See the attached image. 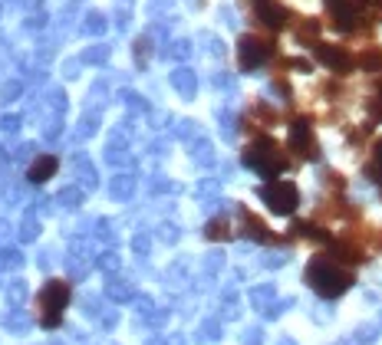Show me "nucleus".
Listing matches in <instances>:
<instances>
[{"label": "nucleus", "mask_w": 382, "mask_h": 345, "mask_svg": "<svg viewBox=\"0 0 382 345\" xmlns=\"http://www.w3.org/2000/svg\"><path fill=\"white\" fill-rule=\"evenodd\" d=\"M306 283H310L313 293L326 296V299H336V296H343L353 286V273L346 270L336 257L319 253V257H313L306 263Z\"/></svg>", "instance_id": "1"}, {"label": "nucleus", "mask_w": 382, "mask_h": 345, "mask_svg": "<svg viewBox=\"0 0 382 345\" xmlns=\"http://www.w3.org/2000/svg\"><path fill=\"white\" fill-rule=\"evenodd\" d=\"M69 283L66 280H47L43 289L33 299V312H37V322L43 329H56L63 322V312L69 306Z\"/></svg>", "instance_id": "2"}, {"label": "nucleus", "mask_w": 382, "mask_h": 345, "mask_svg": "<svg viewBox=\"0 0 382 345\" xmlns=\"http://www.w3.org/2000/svg\"><path fill=\"white\" fill-rule=\"evenodd\" d=\"M244 165L254 168V171H260L264 178H274V174H281L283 168H287V155L277 148V142H270V138H257L254 145L244 151Z\"/></svg>", "instance_id": "3"}, {"label": "nucleus", "mask_w": 382, "mask_h": 345, "mask_svg": "<svg viewBox=\"0 0 382 345\" xmlns=\"http://www.w3.org/2000/svg\"><path fill=\"white\" fill-rule=\"evenodd\" d=\"M260 197H264V204H267L274 214H293L297 204H300V191L290 185V181H274V185L260 187Z\"/></svg>", "instance_id": "4"}, {"label": "nucleus", "mask_w": 382, "mask_h": 345, "mask_svg": "<svg viewBox=\"0 0 382 345\" xmlns=\"http://www.w3.org/2000/svg\"><path fill=\"white\" fill-rule=\"evenodd\" d=\"M238 56H241L244 69H257V66L270 56V47H267V43H260L257 37H244L241 47H238Z\"/></svg>", "instance_id": "5"}, {"label": "nucleus", "mask_w": 382, "mask_h": 345, "mask_svg": "<svg viewBox=\"0 0 382 345\" xmlns=\"http://www.w3.org/2000/svg\"><path fill=\"white\" fill-rule=\"evenodd\" d=\"M290 145L300 151V155H306V158H313V135H310V122L306 119H297L290 128Z\"/></svg>", "instance_id": "6"}, {"label": "nucleus", "mask_w": 382, "mask_h": 345, "mask_svg": "<svg viewBox=\"0 0 382 345\" xmlns=\"http://www.w3.org/2000/svg\"><path fill=\"white\" fill-rule=\"evenodd\" d=\"M317 56L323 62H326V66H330V69H336V73H349V56H346L343 49H336V47H319L317 49Z\"/></svg>", "instance_id": "7"}, {"label": "nucleus", "mask_w": 382, "mask_h": 345, "mask_svg": "<svg viewBox=\"0 0 382 345\" xmlns=\"http://www.w3.org/2000/svg\"><path fill=\"white\" fill-rule=\"evenodd\" d=\"M50 174H56V158L53 155H43V158H37L33 165H30V171H26V178L33 181V185H43Z\"/></svg>", "instance_id": "8"}, {"label": "nucleus", "mask_w": 382, "mask_h": 345, "mask_svg": "<svg viewBox=\"0 0 382 345\" xmlns=\"http://www.w3.org/2000/svg\"><path fill=\"white\" fill-rule=\"evenodd\" d=\"M257 13H260V20H264L267 26H274V30H277V26H283V20H287V10H283V7H277V3H260V7H257Z\"/></svg>", "instance_id": "9"}, {"label": "nucleus", "mask_w": 382, "mask_h": 345, "mask_svg": "<svg viewBox=\"0 0 382 345\" xmlns=\"http://www.w3.org/2000/svg\"><path fill=\"white\" fill-rule=\"evenodd\" d=\"M359 66H363V69H369V73H379V69H382V53H379V49L363 53V56H359Z\"/></svg>", "instance_id": "10"}, {"label": "nucleus", "mask_w": 382, "mask_h": 345, "mask_svg": "<svg viewBox=\"0 0 382 345\" xmlns=\"http://www.w3.org/2000/svg\"><path fill=\"white\" fill-rule=\"evenodd\" d=\"M369 178H376L382 185V138L376 142V148H372V165H369Z\"/></svg>", "instance_id": "11"}, {"label": "nucleus", "mask_w": 382, "mask_h": 345, "mask_svg": "<svg viewBox=\"0 0 382 345\" xmlns=\"http://www.w3.org/2000/svg\"><path fill=\"white\" fill-rule=\"evenodd\" d=\"M204 234L211 237V240H228V237H231L228 221H211V224H208V230H204Z\"/></svg>", "instance_id": "12"}]
</instances>
